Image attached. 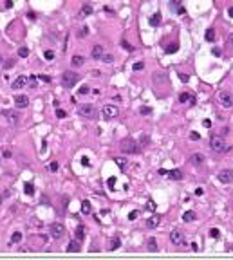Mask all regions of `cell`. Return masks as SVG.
Returning <instances> with one entry per match:
<instances>
[{
  "instance_id": "44",
  "label": "cell",
  "mask_w": 233,
  "mask_h": 260,
  "mask_svg": "<svg viewBox=\"0 0 233 260\" xmlns=\"http://www.w3.org/2000/svg\"><path fill=\"white\" fill-rule=\"evenodd\" d=\"M49 168H51L52 172H56V170H58V163H51V165H49Z\"/></svg>"
},
{
  "instance_id": "7",
  "label": "cell",
  "mask_w": 233,
  "mask_h": 260,
  "mask_svg": "<svg viewBox=\"0 0 233 260\" xmlns=\"http://www.w3.org/2000/svg\"><path fill=\"white\" fill-rule=\"evenodd\" d=\"M219 103H220V107L230 108L233 105V96L230 92H219Z\"/></svg>"
},
{
  "instance_id": "32",
  "label": "cell",
  "mask_w": 233,
  "mask_h": 260,
  "mask_svg": "<svg viewBox=\"0 0 233 260\" xmlns=\"http://www.w3.org/2000/svg\"><path fill=\"white\" fill-rule=\"evenodd\" d=\"M177 49H179V45H177V43H172V45H168V47H166V52H168V54H172V52H175Z\"/></svg>"
},
{
  "instance_id": "4",
  "label": "cell",
  "mask_w": 233,
  "mask_h": 260,
  "mask_svg": "<svg viewBox=\"0 0 233 260\" xmlns=\"http://www.w3.org/2000/svg\"><path fill=\"white\" fill-rule=\"evenodd\" d=\"M78 114L83 116V117H87V119H92L96 116V108L94 105H80V108H78Z\"/></svg>"
},
{
  "instance_id": "26",
  "label": "cell",
  "mask_w": 233,
  "mask_h": 260,
  "mask_svg": "<svg viewBox=\"0 0 233 260\" xmlns=\"http://www.w3.org/2000/svg\"><path fill=\"white\" fill-rule=\"evenodd\" d=\"M20 240H22V233H20V231H15V233L11 235V242H13V244H18Z\"/></svg>"
},
{
  "instance_id": "25",
  "label": "cell",
  "mask_w": 233,
  "mask_h": 260,
  "mask_svg": "<svg viewBox=\"0 0 233 260\" xmlns=\"http://www.w3.org/2000/svg\"><path fill=\"white\" fill-rule=\"evenodd\" d=\"M204 38H206V40H208V42H213V40H215V29H208V31H206V33H204Z\"/></svg>"
},
{
  "instance_id": "18",
  "label": "cell",
  "mask_w": 233,
  "mask_h": 260,
  "mask_svg": "<svg viewBox=\"0 0 233 260\" xmlns=\"http://www.w3.org/2000/svg\"><path fill=\"white\" fill-rule=\"evenodd\" d=\"M192 163H193L195 166L203 165V163H204V155H203V154H193V155H192Z\"/></svg>"
},
{
  "instance_id": "47",
  "label": "cell",
  "mask_w": 233,
  "mask_h": 260,
  "mask_svg": "<svg viewBox=\"0 0 233 260\" xmlns=\"http://www.w3.org/2000/svg\"><path fill=\"white\" fill-rule=\"evenodd\" d=\"M38 78L42 79V81H45V83H49V81H51V78H49V76H38Z\"/></svg>"
},
{
  "instance_id": "41",
  "label": "cell",
  "mask_w": 233,
  "mask_h": 260,
  "mask_svg": "<svg viewBox=\"0 0 233 260\" xmlns=\"http://www.w3.org/2000/svg\"><path fill=\"white\" fill-rule=\"evenodd\" d=\"M199 134H197V132H192V134H190V139H192V141H197V139H199Z\"/></svg>"
},
{
  "instance_id": "3",
  "label": "cell",
  "mask_w": 233,
  "mask_h": 260,
  "mask_svg": "<svg viewBox=\"0 0 233 260\" xmlns=\"http://www.w3.org/2000/svg\"><path fill=\"white\" fill-rule=\"evenodd\" d=\"M117 114H119V108H117L116 105H105V107L101 108L103 119H114Z\"/></svg>"
},
{
  "instance_id": "29",
  "label": "cell",
  "mask_w": 233,
  "mask_h": 260,
  "mask_svg": "<svg viewBox=\"0 0 233 260\" xmlns=\"http://www.w3.org/2000/svg\"><path fill=\"white\" fill-rule=\"evenodd\" d=\"M24 192H25L27 195H33V193H35V188H33V184H31V182H25V184H24Z\"/></svg>"
},
{
  "instance_id": "39",
  "label": "cell",
  "mask_w": 233,
  "mask_h": 260,
  "mask_svg": "<svg viewBox=\"0 0 233 260\" xmlns=\"http://www.w3.org/2000/svg\"><path fill=\"white\" fill-rule=\"evenodd\" d=\"M103 62H105V63H110V62H112V60H114V58L110 56V54H103V58H101Z\"/></svg>"
},
{
  "instance_id": "30",
  "label": "cell",
  "mask_w": 233,
  "mask_h": 260,
  "mask_svg": "<svg viewBox=\"0 0 233 260\" xmlns=\"http://www.w3.org/2000/svg\"><path fill=\"white\" fill-rule=\"evenodd\" d=\"M18 56H20V58H27V56H29V49H27V47H20V49H18Z\"/></svg>"
},
{
  "instance_id": "43",
  "label": "cell",
  "mask_w": 233,
  "mask_h": 260,
  "mask_svg": "<svg viewBox=\"0 0 233 260\" xmlns=\"http://www.w3.org/2000/svg\"><path fill=\"white\" fill-rule=\"evenodd\" d=\"M179 79H181V81H184V83H186V81H188V76H186V74H181V72H179Z\"/></svg>"
},
{
  "instance_id": "38",
  "label": "cell",
  "mask_w": 233,
  "mask_h": 260,
  "mask_svg": "<svg viewBox=\"0 0 233 260\" xmlns=\"http://www.w3.org/2000/svg\"><path fill=\"white\" fill-rule=\"evenodd\" d=\"M210 237H213V238H219V230H217V228H213V230H210Z\"/></svg>"
},
{
  "instance_id": "2",
  "label": "cell",
  "mask_w": 233,
  "mask_h": 260,
  "mask_svg": "<svg viewBox=\"0 0 233 260\" xmlns=\"http://www.w3.org/2000/svg\"><path fill=\"white\" fill-rule=\"evenodd\" d=\"M78 79H80V76H78L76 72L67 71V72L62 74V85L65 87V89H71V87H74L76 83H78Z\"/></svg>"
},
{
  "instance_id": "15",
  "label": "cell",
  "mask_w": 233,
  "mask_h": 260,
  "mask_svg": "<svg viewBox=\"0 0 233 260\" xmlns=\"http://www.w3.org/2000/svg\"><path fill=\"white\" fill-rule=\"evenodd\" d=\"M74 237H76V240H83V238H85V228H83V226H78V228H76V231H74Z\"/></svg>"
},
{
  "instance_id": "1",
  "label": "cell",
  "mask_w": 233,
  "mask_h": 260,
  "mask_svg": "<svg viewBox=\"0 0 233 260\" xmlns=\"http://www.w3.org/2000/svg\"><path fill=\"white\" fill-rule=\"evenodd\" d=\"M210 146H211V150L217 152V154H222V152L228 150V144L224 143V139H222L220 136H211V139H210Z\"/></svg>"
},
{
  "instance_id": "13",
  "label": "cell",
  "mask_w": 233,
  "mask_h": 260,
  "mask_svg": "<svg viewBox=\"0 0 233 260\" xmlns=\"http://www.w3.org/2000/svg\"><path fill=\"white\" fill-rule=\"evenodd\" d=\"M161 222V217L159 215H152L148 217V220H146V228H150V230H154V228H157Z\"/></svg>"
},
{
  "instance_id": "31",
  "label": "cell",
  "mask_w": 233,
  "mask_h": 260,
  "mask_svg": "<svg viewBox=\"0 0 233 260\" xmlns=\"http://www.w3.org/2000/svg\"><path fill=\"white\" fill-rule=\"evenodd\" d=\"M139 114H143V116L152 114V108H150V107H141V108H139Z\"/></svg>"
},
{
  "instance_id": "48",
  "label": "cell",
  "mask_w": 233,
  "mask_h": 260,
  "mask_svg": "<svg viewBox=\"0 0 233 260\" xmlns=\"http://www.w3.org/2000/svg\"><path fill=\"white\" fill-rule=\"evenodd\" d=\"M80 94H89V87H81V89H80Z\"/></svg>"
},
{
  "instance_id": "8",
  "label": "cell",
  "mask_w": 233,
  "mask_h": 260,
  "mask_svg": "<svg viewBox=\"0 0 233 260\" xmlns=\"http://www.w3.org/2000/svg\"><path fill=\"white\" fill-rule=\"evenodd\" d=\"M170 240H172L175 246H184V235H182L179 230H174L172 233H170Z\"/></svg>"
},
{
  "instance_id": "53",
  "label": "cell",
  "mask_w": 233,
  "mask_h": 260,
  "mask_svg": "<svg viewBox=\"0 0 233 260\" xmlns=\"http://www.w3.org/2000/svg\"><path fill=\"white\" fill-rule=\"evenodd\" d=\"M213 54H215V56H219V54H220V49H217V47H215V49H213Z\"/></svg>"
},
{
  "instance_id": "49",
  "label": "cell",
  "mask_w": 233,
  "mask_h": 260,
  "mask_svg": "<svg viewBox=\"0 0 233 260\" xmlns=\"http://www.w3.org/2000/svg\"><path fill=\"white\" fill-rule=\"evenodd\" d=\"M81 165H83V166H89V157H81Z\"/></svg>"
},
{
  "instance_id": "40",
  "label": "cell",
  "mask_w": 233,
  "mask_h": 260,
  "mask_svg": "<svg viewBox=\"0 0 233 260\" xmlns=\"http://www.w3.org/2000/svg\"><path fill=\"white\" fill-rule=\"evenodd\" d=\"M128 219H130V220H136V219H138V211H130V213H128Z\"/></svg>"
},
{
  "instance_id": "36",
  "label": "cell",
  "mask_w": 233,
  "mask_h": 260,
  "mask_svg": "<svg viewBox=\"0 0 233 260\" xmlns=\"http://www.w3.org/2000/svg\"><path fill=\"white\" fill-rule=\"evenodd\" d=\"M121 47H125L127 51H134V47H132L130 43L127 42V40H123V42H121Z\"/></svg>"
},
{
  "instance_id": "50",
  "label": "cell",
  "mask_w": 233,
  "mask_h": 260,
  "mask_svg": "<svg viewBox=\"0 0 233 260\" xmlns=\"http://www.w3.org/2000/svg\"><path fill=\"white\" fill-rule=\"evenodd\" d=\"M148 209H155V202H154V201L148 202Z\"/></svg>"
},
{
  "instance_id": "27",
  "label": "cell",
  "mask_w": 233,
  "mask_h": 260,
  "mask_svg": "<svg viewBox=\"0 0 233 260\" xmlns=\"http://www.w3.org/2000/svg\"><path fill=\"white\" fill-rule=\"evenodd\" d=\"M146 246H148V249H150V251H157V242H155L154 238H148Z\"/></svg>"
},
{
  "instance_id": "51",
  "label": "cell",
  "mask_w": 233,
  "mask_h": 260,
  "mask_svg": "<svg viewBox=\"0 0 233 260\" xmlns=\"http://www.w3.org/2000/svg\"><path fill=\"white\" fill-rule=\"evenodd\" d=\"M13 63H15L13 60H9V62H6V69H9V67H13Z\"/></svg>"
},
{
  "instance_id": "37",
  "label": "cell",
  "mask_w": 233,
  "mask_h": 260,
  "mask_svg": "<svg viewBox=\"0 0 233 260\" xmlns=\"http://www.w3.org/2000/svg\"><path fill=\"white\" fill-rule=\"evenodd\" d=\"M65 110H62V108H58V110H56V117H60V119H63V117H65Z\"/></svg>"
},
{
  "instance_id": "52",
  "label": "cell",
  "mask_w": 233,
  "mask_h": 260,
  "mask_svg": "<svg viewBox=\"0 0 233 260\" xmlns=\"http://www.w3.org/2000/svg\"><path fill=\"white\" fill-rule=\"evenodd\" d=\"M116 163H117V165H119V166H121V168H123V166H125V161H123V159H116Z\"/></svg>"
},
{
  "instance_id": "16",
  "label": "cell",
  "mask_w": 233,
  "mask_h": 260,
  "mask_svg": "<svg viewBox=\"0 0 233 260\" xmlns=\"http://www.w3.org/2000/svg\"><path fill=\"white\" fill-rule=\"evenodd\" d=\"M150 25H154V27H157V25H161V14L159 13H154L152 16H150Z\"/></svg>"
},
{
  "instance_id": "23",
  "label": "cell",
  "mask_w": 233,
  "mask_h": 260,
  "mask_svg": "<svg viewBox=\"0 0 233 260\" xmlns=\"http://www.w3.org/2000/svg\"><path fill=\"white\" fill-rule=\"evenodd\" d=\"M168 177L174 181H179L182 177V173H181V170H172V172H168Z\"/></svg>"
},
{
  "instance_id": "10",
  "label": "cell",
  "mask_w": 233,
  "mask_h": 260,
  "mask_svg": "<svg viewBox=\"0 0 233 260\" xmlns=\"http://www.w3.org/2000/svg\"><path fill=\"white\" fill-rule=\"evenodd\" d=\"M219 181L224 182V184L233 182V170H222V172L219 173Z\"/></svg>"
},
{
  "instance_id": "12",
  "label": "cell",
  "mask_w": 233,
  "mask_h": 260,
  "mask_svg": "<svg viewBox=\"0 0 233 260\" xmlns=\"http://www.w3.org/2000/svg\"><path fill=\"white\" fill-rule=\"evenodd\" d=\"M27 83H29V78H25V76H18V78L13 81V89H24Z\"/></svg>"
},
{
  "instance_id": "5",
  "label": "cell",
  "mask_w": 233,
  "mask_h": 260,
  "mask_svg": "<svg viewBox=\"0 0 233 260\" xmlns=\"http://www.w3.org/2000/svg\"><path fill=\"white\" fill-rule=\"evenodd\" d=\"M121 152H125V154H138L139 146H138V143H134V141H130V139H127V141L121 143Z\"/></svg>"
},
{
  "instance_id": "21",
  "label": "cell",
  "mask_w": 233,
  "mask_h": 260,
  "mask_svg": "<svg viewBox=\"0 0 233 260\" xmlns=\"http://www.w3.org/2000/svg\"><path fill=\"white\" fill-rule=\"evenodd\" d=\"M179 101H181V103H186V101H192V103H193L195 98H193L192 94H188V92H182L181 96H179Z\"/></svg>"
},
{
  "instance_id": "54",
  "label": "cell",
  "mask_w": 233,
  "mask_h": 260,
  "mask_svg": "<svg viewBox=\"0 0 233 260\" xmlns=\"http://www.w3.org/2000/svg\"><path fill=\"white\" fill-rule=\"evenodd\" d=\"M228 13H230V16L233 18V7H230V9H228Z\"/></svg>"
},
{
  "instance_id": "22",
  "label": "cell",
  "mask_w": 233,
  "mask_h": 260,
  "mask_svg": "<svg viewBox=\"0 0 233 260\" xmlns=\"http://www.w3.org/2000/svg\"><path fill=\"white\" fill-rule=\"evenodd\" d=\"M119 246H121V240H119V237H114L112 240H110V251H116Z\"/></svg>"
},
{
  "instance_id": "46",
  "label": "cell",
  "mask_w": 233,
  "mask_h": 260,
  "mask_svg": "<svg viewBox=\"0 0 233 260\" xmlns=\"http://www.w3.org/2000/svg\"><path fill=\"white\" fill-rule=\"evenodd\" d=\"M114 184H116V177H110V179H109V186L114 188Z\"/></svg>"
},
{
  "instance_id": "33",
  "label": "cell",
  "mask_w": 233,
  "mask_h": 260,
  "mask_svg": "<svg viewBox=\"0 0 233 260\" xmlns=\"http://www.w3.org/2000/svg\"><path fill=\"white\" fill-rule=\"evenodd\" d=\"M87 35H89V27H87V25H83V27L78 31V36H81V38H83V36H87Z\"/></svg>"
},
{
  "instance_id": "20",
  "label": "cell",
  "mask_w": 233,
  "mask_h": 260,
  "mask_svg": "<svg viewBox=\"0 0 233 260\" xmlns=\"http://www.w3.org/2000/svg\"><path fill=\"white\" fill-rule=\"evenodd\" d=\"M90 211H92V206H90V202H89V201H83V202H81V213H83V215H89Z\"/></svg>"
},
{
  "instance_id": "17",
  "label": "cell",
  "mask_w": 233,
  "mask_h": 260,
  "mask_svg": "<svg viewBox=\"0 0 233 260\" xmlns=\"http://www.w3.org/2000/svg\"><path fill=\"white\" fill-rule=\"evenodd\" d=\"M71 63H73V67H81V65L85 63V58L83 56H73V60H71Z\"/></svg>"
},
{
  "instance_id": "55",
  "label": "cell",
  "mask_w": 233,
  "mask_h": 260,
  "mask_svg": "<svg viewBox=\"0 0 233 260\" xmlns=\"http://www.w3.org/2000/svg\"><path fill=\"white\" fill-rule=\"evenodd\" d=\"M0 204H2V197H0Z\"/></svg>"
},
{
  "instance_id": "14",
  "label": "cell",
  "mask_w": 233,
  "mask_h": 260,
  "mask_svg": "<svg viewBox=\"0 0 233 260\" xmlns=\"http://www.w3.org/2000/svg\"><path fill=\"white\" fill-rule=\"evenodd\" d=\"M103 54H105V52H103L101 45H94V47H92V51H90V56L94 58V60H101Z\"/></svg>"
},
{
  "instance_id": "19",
  "label": "cell",
  "mask_w": 233,
  "mask_h": 260,
  "mask_svg": "<svg viewBox=\"0 0 233 260\" xmlns=\"http://www.w3.org/2000/svg\"><path fill=\"white\" fill-rule=\"evenodd\" d=\"M89 14H92V7L89 6V4H85V6L80 9V16H81V18H85V16H89Z\"/></svg>"
},
{
  "instance_id": "35",
  "label": "cell",
  "mask_w": 233,
  "mask_h": 260,
  "mask_svg": "<svg viewBox=\"0 0 233 260\" xmlns=\"http://www.w3.org/2000/svg\"><path fill=\"white\" fill-rule=\"evenodd\" d=\"M132 69H134V71H143V69H145V63H143V62H138V63H134Z\"/></svg>"
},
{
  "instance_id": "11",
  "label": "cell",
  "mask_w": 233,
  "mask_h": 260,
  "mask_svg": "<svg viewBox=\"0 0 233 260\" xmlns=\"http://www.w3.org/2000/svg\"><path fill=\"white\" fill-rule=\"evenodd\" d=\"M15 105H16V108H25L27 105H29V98H27V96H16Z\"/></svg>"
},
{
  "instance_id": "42",
  "label": "cell",
  "mask_w": 233,
  "mask_h": 260,
  "mask_svg": "<svg viewBox=\"0 0 233 260\" xmlns=\"http://www.w3.org/2000/svg\"><path fill=\"white\" fill-rule=\"evenodd\" d=\"M29 83H31V87H36V76H31Z\"/></svg>"
},
{
  "instance_id": "9",
  "label": "cell",
  "mask_w": 233,
  "mask_h": 260,
  "mask_svg": "<svg viewBox=\"0 0 233 260\" xmlns=\"http://www.w3.org/2000/svg\"><path fill=\"white\" fill-rule=\"evenodd\" d=\"M2 116H6V119H8L11 125H16V123H18V119H20V116H18V112H16V110H4V112H2Z\"/></svg>"
},
{
  "instance_id": "24",
  "label": "cell",
  "mask_w": 233,
  "mask_h": 260,
  "mask_svg": "<svg viewBox=\"0 0 233 260\" xmlns=\"http://www.w3.org/2000/svg\"><path fill=\"white\" fill-rule=\"evenodd\" d=\"M182 220H184V222H192V220H195V211H186V213L182 215Z\"/></svg>"
},
{
  "instance_id": "6",
  "label": "cell",
  "mask_w": 233,
  "mask_h": 260,
  "mask_svg": "<svg viewBox=\"0 0 233 260\" xmlns=\"http://www.w3.org/2000/svg\"><path fill=\"white\" fill-rule=\"evenodd\" d=\"M65 235V228L62 226L60 222H54V224H51V237L52 238H56V240H60V238Z\"/></svg>"
},
{
  "instance_id": "34",
  "label": "cell",
  "mask_w": 233,
  "mask_h": 260,
  "mask_svg": "<svg viewBox=\"0 0 233 260\" xmlns=\"http://www.w3.org/2000/svg\"><path fill=\"white\" fill-rule=\"evenodd\" d=\"M44 56H45V60H47V62H51V60H54V52H52V51H45Z\"/></svg>"
},
{
  "instance_id": "45",
  "label": "cell",
  "mask_w": 233,
  "mask_h": 260,
  "mask_svg": "<svg viewBox=\"0 0 233 260\" xmlns=\"http://www.w3.org/2000/svg\"><path fill=\"white\" fill-rule=\"evenodd\" d=\"M228 43H230V49L233 51V33L230 35V38H228Z\"/></svg>"
},
{
  "instance_id": "28",
  "label": "cell",
  "mask_w": 233,
  "mask_h": 260,
  "mask_svg": "<svg viewBox=\"0 0 233 260\" xmlns=\"http://www.w3.org/2000/svg\"><path fill=\"white\" fill-rule=\"evenodd\" d=\"M67 251H71V253L80 251V246H78V242H76V240H73V242L69 244V247H67Z\"/></svg>"
},
{
  "instance_id": "56",
  "label": "cell",
  "mask_w": 233,
  "mask_h": 260,
  "mask_svg": "<svg viewBox=\"0 0 233 260\" xmlns=\"http://www.w3.org/2000/svg\"><path fill=\"white\" fill-rule=\"evenodd\" d=\"M0 63H2V58H0Z\"/></svg>"
}]
</instances>
